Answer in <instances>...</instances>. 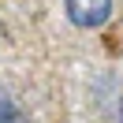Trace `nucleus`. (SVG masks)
<instances>
[{
    "mask_svg": "<svg viewBox=\"0 0 123 123\" xmlns=\"http://www.w3.org/2000/svg\"><path fill=\"white\" fill-rule=\"evenodd\" d=\"M63 11L78 30H97L112 19V0H63Z\"/></svg>",
    "mask_w": 123,
    "mask_h": 123,
    "instance_id": "nucleus-1",
    "label": "nucleus"
},
{
    "mask_svg": "<svg viewBox=\"0 0 123 123\" xmlns=\"http://www.w3.org/2000/svg\"><path fill=\"white\" fill-rule=\"evenodd\" d=\"M0 123H30V116L23 112V105L8 90H0Z\"/></svg>",
    "mask_w": 123,
    "mask_h": 123,
    "instance_id": "nucleus-2",
    "label": "nucleus"
},
{
    "mask_svg": "<svg viewBox=\"0 0 123 123\" xmlns=\"http://www.w3.org/2000/svg\"><path fill=\"white\" fill-rule=\"evenodd\" d=\"M119 112H123V101H119Z\"/></svg>",
    "mask_w": 123,
    "mask_h": 123,
    "instance_id": "nucleus-3",
    "label": "nucleus"
}]
</instances>
